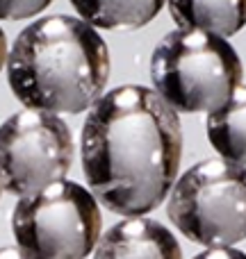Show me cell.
I'll use <instances>...</instances> for the list:
<instances>
[{
    "label": "cell",
    "instance_id": "obj_8",
    "mask_svg": "<svg viewBox=\"0 0 246 259\" xmlns=\"http://www.w3.org/2000/svg\"><path fill=\"white\" fill-rule=\"evenodd\" d=\"M169 9L180 30L210 32L221 39L246 25V0H169Z\"/></svg>",
    "mask_w": 246,
    "mask_h": 259
},
{
    "label": "cell",
    "instance_id": "obj_9",
    "mask_svg": "<svg viewBox=\"0 0 246 259\" xmlns=\"http://www.w3.org/2000/svg\"><path fill=\"white\" fill-rule=\"evenodd\" d=\"M80 21L100 30H139L164 7V0H71Z\"/></svg>",
    "mask_w": 246,
    "mask_h": 259
},
{
    "label": "cell",
    "instance_id": "obj_7",
    "mask_svg": "<svg viewBox=\"0 0 246 259\" xmlns=\"http://www.w3.org/2000/svg\"><path fill=\"white\" fill-rule=\"evenodd\" d=\"M94 259H183L175 237L151 219H125L98 239Z\"/></svg>",
    "mask_w": 246,
    "mask_h": 259
},
{
    "label": "cell",
    "instance_id": "obj_3",
    "mask_svg": "<svg viewBox=\"0 0 246 259\" xmlns=\"http://www.w3.org/2000/svg\"><path fill=\"white\" fill-rule=\"evenodd\" d=\"M244 66L226 39L210 32L173 30L155 46L151 80L175 114L217 112L242 87Z\"/></svg>",
    "mask_w": 246,
    "mask_h": 259
},
{
    "label": "cell",
    "instance_id": "obj_6",
    "mask_svg": "<svg viewBox=\"0 0 246 259\" xmlns=\"http://www.w3.org/2000/svg\"><path fill=\"white\" fill-rule=\"evenodd\" d=\"M73 159L71 130L59 116L21 109L0 123V189L18 198L66 178Z\"/></svg>",
    "mask_w": 246,
    "mask_h": 259
},
{
    "label": "cell",
    "instance_id": "obj_14",
    "mask_svg": "<svg viewBox=\"0 0 246 259\" xmlns=\"http://www.w3.org/2000/svg\"><path fill=\"white\" fill-rule=\"evenodd\" d=\"M9 55V48H7V36H5L3 27H0V71L5 68V59Z\"/></svg>",
    "mask_w": 246,
    "mask_h": 259
},
{
    "label": "cell",
    "instance_id": "obj_11",
    "mask_svg": "<svg viewBox=\"0 0 246 259\" xmlns=\"http://www.w3.org/2000/svg\"><path fill=\"white\" fill-rule=\"evenodd\" d=\"M53 0H0V18L3 21H23L41 14Z\"/></svg>",
    "mask_w": 246,
    "mask_h": 259
},
{
    "label": "cell",
    "instance_id": "obj_13",
    "mask_svg": "<svg viewBox=\"0 0 246 259\" xmlns=\"http://www.w3.org/2000/svg\"><path fill=\"white\" fill-rule=\"evenodd\" d=\"M0 259H39V257L23 250L21 246H3L0 248Z\"/></svg>",
    "mask_w": 246,
    "mask_h": 259
},
{
    "label": "cell",
    "instance_id": "obj_1",
    "mask_svg": "<svg viewBox=\"0 0 246 259\" xmlns=\"http://www.w3.org/2000/svg\"><path fill=\"white\" fill-rule=\"evenodd\" d=\"M80 155L96 202L125 219H142L166 200L178 178L180 118L148 87H117L89 109Z\"/></svg>",
    "mask_w": 246,
    "mask_h": 259
},
{
    "label": "cell",
    "instance_id": "obj_12",
    "mask_svg": "<svg viewBox=\"0 0 246 259\" xmlns=\"http://www.w3.org/2000/svg\"><path fill=\"white\" fill-rule=\"evenodd\" d=\"M194 259H246V252L237 248H207V250L198 252Z\"/></svg>",
    "mask_w": 246,
    "mask_h": 259
},
{
    "label": "cell",
    "instance_id": "obj_10",
    "mask_svg": "<svg viewBox=\"0 0 246 259\" xmlns=\"http://www.w3.org/2000/svg\"><path fill=\"white\" fill-rule=\"evenodd\" d=\"M205 127L221 159L246 166V84L237 87L221 109L207 114Z\"/></svg>",
    "mask_w": 246,
    "mask_h": 259
},
{
    "label": "cell",
    "instance_id": "obj_4",
    "mask_svg": "<svg viewBox=\"0 0 246 259\" xmlns=\"http://www.w3.org/2000/svg\"><path fill=\"white\" fill-rule=\"evenodd\" d=\"M169 221L189 241L233 248L246 239V166L205 159L175 180L166 205Z\"/></svg>",
    "mask_w": 246,
    "mask_h": 259
},
{
    "label": "cell",
    "instance_id": "obj_5",
    "mask_svg": "<svg viewBox=\"0 0 246 259\" xmlns=\"http://www.w3.org/2000/svg\"><path fill=\"white\" fill-rule=\"evenodd\" d=\"M100 228L96 198L71 180L18 198L12 214L16 243L39 259H87L96 250Z\"/></svg>",
    "mask_w": 246,
    "mask_h": 259
},
{
    "label": "cell",
    "instance_id": "obj_2",
    "mask_svg": "<svg viewBox=\"0 0 246 259\" xmlns=\"http://www.w3.org/2000/svg\"><path fill=\"white\" fill-rule=\"evenodd\" d=\"M110 50L89 23L46 16L18 32L7 55V80L25 109L80 114L103 96Z\"/></svg>",
    "mask_w": 246,
    "mask_h": 259
}]
</instances>
